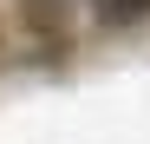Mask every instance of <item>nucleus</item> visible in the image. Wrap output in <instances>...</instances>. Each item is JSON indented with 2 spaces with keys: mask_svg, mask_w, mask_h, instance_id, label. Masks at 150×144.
<instances>
[{
  "mask_svg": "<svg viewBox=\"0 0 150 144\" xmlns=\"http://www.w3.org/2000/svg\"><path fill=\"white\" fill-rule=\"evenodd\" d=\"M91 13L105 20V26H131V20L150 13V0H91Z\"/></svg>",
  "mask_w": 150,
  "mask_h": 144,
  "instance_id": "obj_1",
  "label": "nucleus"
}]
</instances>
